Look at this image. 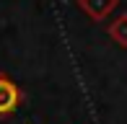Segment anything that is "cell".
Returning <instances> with one entry per match:
<instances>
[{"mask_svg": "<svg viewBox=\"0 0 127 124\" xmlns=\"http://www.w3.org/2000/svg\"><path fill=\"white\" fill-rule=\"evenodd\" d=\"M119 0H78V8L88 16L91 21H106L112 10L117 8Z\"/></svg>", "mask_w": 127, "mask_h": 124, "instance_id": "obj_2", "label": "cell"}, {"mask_svg": "<svg viewBox=\"0 0 127 124\" xmlns=\"http://www.w3.org/2000/svg\"><path fill=\"white\" fill-rule=\"evenodd\" d=\"M21 98H24L21 88L5 72H0V116H10L21 106Z\"/></svg>", "mask_w": 127, "mask_h": 124, "instance_id": "obj_1", "label": "cell"}, {"mask_svg": "<svg viewBox=\"0 0 127 124\" xmlns=\"http://www.w3.org/2000/svg\"><path fill=\"white\" fill-rule=\"evenodd\" d=\"M106 34H109V39H112L117 47H122V49H127V13H119L117 18L109 23V29H106Z\"/></svg>", "mask_w": 127, "mask_h": 124, "instance_id": "obj_3", "label": "cell"}]
</instances>
